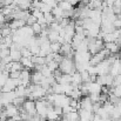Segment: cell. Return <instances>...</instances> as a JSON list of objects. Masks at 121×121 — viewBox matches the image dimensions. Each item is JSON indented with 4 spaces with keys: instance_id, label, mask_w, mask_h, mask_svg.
I'll use <instances>...</instances> for the list:
<instances>
[{
    "instance_id": "cell-20",
    "label": "cell",
    "mask_w": 121,
    "mask_h": 121,
    "mask_svg": "<svg viewBox=\"0 0 121 121\" xmlns=\"http://www.w3.org/2000/svg\"><path fill=\"white\" fill-rule=\"evenodd\" d=\"M46 66H47V67H48V68H49L52 72H54L55 69H58V68H59V64H58V62H55L54 60L48 61V62L46 64Z\"/></svg>"
},
{
    "instance_id": "cell-9",
    "label": "cell",
    "mask_w": 121,
    "mask_h": 121,
    "mask_svg": "<svg viewBox=\"0 0 121 121\" xmlns=\"http://www.w3.org/2000/svg\"><path fill=\"white\" fill-rule=\"evenodd\" d=\"M87 7L89 9H98L102 12V0H91Z\"/></svg>"
},
{
    "instance_id": "cell-10",
    "label": "cell",
    "mask_w": 121,
    "mask_h": 121,
    "mask_svg": "<svg viewBox=\"0 0 121 121\" xmlns=\"http://www.w3.org/2000/svg\"><path fill=\"white\" fill-rule=\"evenodd\" d=\"M60 118H61V117L58 115V114L54 112L53 108H49V109L47 111V114H46V119H47V121H59Z\"/></svg>"
},
{
    "instance_id": "cell-12",
    "label": "cell",
    "mask_w": 121,
    "mask_h": 121,
    "mask_svg": "<svg viewBox=\"0 0 121 121\" xmlns=\"http://www.w3.org/2000/svg\"><path fill=\"white\" fill-rule=\"evenodd\" d=\"M64 118L67 121H80L78 111H74V112H71V113H68V114H65Z\"/></svg>"
},
{
    "instance_id": "cell-21",
    "label": "cell",
    "mask_w": 121,
    "mask_h": 121,
    "mask_svg": "<svg viewBox=\"0 0 121 121\" xmlns=\"http://www.w3.org/2000/svg\"><path fill=\"white\" fill-rule=\"evenodd\" d=\"M39 9H40L43 14H45V13H48V12H52V7H51L49 5H47V4H43V2H41Z\"/></svg>"
},
{
    "instance_id": "cell-11",
    "label": "cell",
    "mask_w": 121,
    "mask_h": 121,
    "mask_svg": "<svg viewBox=\"0 0 121 121\" xmlns=\"http://www.w3.org/2000/svg\"><path fill=\"white\" fill-rule=\"evenodd\" d=\"M9 58L12 61H20L22 55H21V52L18 49H9Z\"/></svg>"
},
{
    "instance_id": "cell-25",
    "label": "cell",
    "mask_w": 121,
    "mask_h": 121,
    "mask_svg": "<svg viewBox=\"0 0 121 121\" xmlns=\"http://www.w3.org/2000/svg\"><path fill=\"white\" fill-rule=\"evenodd\" d=\"M101 121H112V119H109V118H106V119H101Z\"/></svg>"
},
{
    "instance_id": "cell-26",
    "label": "cell",
    "mask_w": 121,
    "mask_h": 121,
    "mask_svg": "<svg viewBox=\"0 0 121 121\" xmlns=\"http://www.w3.org/2000/svg\"><path fill=\"white\" fill-rule=\"evenodd\" d=\"M27 121H33V120H27Z\"/></svg>"
},
{
    "instance_id": "cell-19",
    "label": "cell",
    "mask_w": 121,
    "mask_h": 121,
    "mask_svg": "<svg viewBox=\"0 0 121 121\" xmlns=\"http://www.w3.org/2000/svg\"><path fill=\"white\" fill-rule=\"evenodd\" d=\"M51 52L52 53H59L60 52V48H61V43H59L58 41L56 42H51Z\"/></svg>"
},
{
    "instance_id": "cell-27",
    "label": "cell",
    "mask_w": 121,
    "mask_h": 121,
    "mask_svg": "<svg viewBox=\"0 0 121 121\" xmlns=\"http://www.w3.org/2000/svg\"><path fill=\"white\" fill-rule=\"evenodd\" d=\"M79 1H80V0H79Z\"/></svg>"
},
{
    "instance_id": "cell-1",
    "label": "cell",
    "mask_w": 121,
    "mask_h": 121,
    "mask_svg": "<svg viewBox=\"0 0 121 121\" xmlns=\"http://www.w3.org/2000/svg\"><path fill=\"white\" fill-rule=\"evenodd\" d=\"M62 74H69V75H73L77 69H75V65H74V60L72 59H67L64 56L62 61L59 64V68H58Z\"/></svg>"
},
{
    "instance_id": "cell-15",
    "label": "cell",
    "mask_w": 121,
    "mask_h": 121,
    "mask_svg": "<svg viewBox=\"0 0 121 121\" xmlns=\"http://www.w3.org/2000/svg\"><path fill=\"white\" fill-rule=\"evenodd\" d=\"M58 6H59L62 11H73V6H72L69 2H67L66 0L60 1V2L58 4Z\"/></svg>"
},
{
    "instance_id": "cell-23",
    "label": "cell",
    "mask_w": 121,
    "mask_h": 121,
    "mask_svg": "<svg viewBox=\"0 0 121 121\" xmlns=\"http://www.w3.org/2000/svg\"><path fill=\"white\" fill-rule=\"evenodd\" d=\"M34 22H37V19H35V18H34V17L31 14V15L27 18V20H26V25H27V26H32Z\"/></svg>"
},
{
    "instance_id": "cell-22",
    "label": "cell",
    "mask_w": 121,
    "mask_h": 121,
    "mask_svg": "<svg viewBox=\"0 0 121 121\" xmlns=\"http://www.w3.org/2000/svg\"><path fill=\"white\" fill-rule=\"evenodd\" d=\"M31 14H32V15H33L35 19H39V18H41V17L43 15V13L41 12L40 9H32Z\"/></svg>"
},
{
    "instance_id": "cell-17",
    "label": "cell",
    "mask_w": 121,
    "mask_h": 121,
    "mask_svg": "<svg viewBox=\"0 0 121 121\" xmlns=\"http://www.w3.org/2000/svg\"><path fill=\"white\" fill-rule=\"evenodd\" d=\"M43 18H45V20H46L47 26H49L51 24H53V22H54V15L52 14V12L45 13V14H43Z\"/></svg>"
},
{
    "instance_id": "cell-3",
    "label": "cell",
    "mask_w": 121,
    "mask_h": 121,
    "mask_svg": "<svg viewBox=\"0 0 121 121\" xmlns=\"http://www.w3.org/2000/svg\"><path fill=\"white\" fill-rule=\"evenodd\" d=\"M4 113L6 114V117H7L8 119H11V118H13V117H15V115L19 114V108H18L17 106H14L13 104H8V105L5 106Z\"/></svg>"
},
{
    "instance_id": "cell-5",
    "label": "cell",
    "mask_w": 121,
    "mask_h": 121,
    "mask_svg": "<svg viewBox=\"0 0 121 121\" xmlns=\"http://www.w3.org/2000/svg\"><path fill=\"white\" fill-rule=\"evenodd\" d=\"M43 75L41 74L39 71H34L32 74H31V82L32 85H40L41 82L43 81Z\"/></svg>"
},
{
    "instance_id": "cell-6",
    "label": "cell",
    "mask_w": 121,
    "mask_h": 121,
    "mask_svg": "<svg viewBox=\"0 0 121 121\" xmlns=\"http://www.w3.org/2000/svg\"><path fill=\"white\" fill-rule=\"evenodd\" d=\"M24 26H26V21H24V20H14L13 19L12 21L8 22V27L12 31H17V30L24 27Z\"/></svg>"
},
{
    "instance_id": "cell-14",
    "label": "cell",
    "mask_w": 121,
    "mask_h": 121,
    "mask_svg": "<svg viewBox=\"0 0 121 121\" xmlns=\"http://www.w3.org/2000/svg\"><path fill=\"white\" fill-rule=\"evenodd\" d=\"M47 39H48L49 42H56L58 39H59V32L49 30L48 31V34H47Z\"/></svg>"
},
{
    "instance_id": "cell-16",
    "label": "cell",
    "mask_w": 121,
    "mask_h": 121,
    "mask_svg": "<svg viewBox=\"0 0 121 121\" xmlns=\"http://www.w3.org/2000/svg\"><path fill=\"white\" fill-rule=\"evenodd\" d=\"M62 12H64V11H62L58 5L52 8V14L54 15V19H60V18H62Z\"/></svg>"
},
{
    "instance_id": "cell-24",
    "label": "cell",
    "mask_w": 121,
    "mask_h": 121,
    "mask_svg": "<svg viewBox=\"0 0 121 121\" xmlns=\"http://www.w3.org/2000/svg\"><path fill=\"white\" fill-rule=\"evenodd\" d=\"M104 2H106L108 6H113V4L115 2V0H102Z\"/></svg>"
},
{
    "instance_id": "cell-8",
    "label": "cell",
    "mask_w": 121,
    "mask_h": 121,
    "mask_svg": "<svg viewBox=\"0 0 121 121\" xmlns=\"http://www.w3.org/2000/svg\"><path fill=\"white\" fill-rule=\"evenodd\" d=\"M104 47L111 53V54H117L119 51H120V47L118 46L117 42H106L104 45Z\"/></svg>"
},
{
    "instance_id": "cell-7",
    "label": "cell",
    "mask_w": 121,
    "mask_h": 121,
    "mask_svg": "<svg viewBox=\"0 0 121 121\" xmlns=\"http://www.w3.org/2000/svg\"><path fill=\"white\" fill-rule=\"evenodd\" d=\"M101 87L102 86L96 82H88V94H100Z\"/></svg>"
},
{
    "instance_id": "cell-4",
    "label": "cell",
    "mask_w": 121,
    "mask_h": 121,
    "mask_svg": "<svg viewBox=\"0 0 121 121\" xmlns=\"http://www.w3.org/2000/svg\"><path fill=\"white\" fill-rule=\"evenodd\" d=\"M78 113H79L80 121H92L93 118H94V113H93V112H89V111L80 109Z\"/></svg>"
},
{
    "instance_id": "cell-18",
    "label": "cell",
    "mask_w": 121,
    "mask_h": 121,
    "mask_svg": "<svg viewBox=\"0 0 121 121\" xmlns=\"http://www.w3.org/2000/svg\"><path fill=\"white\" fill-rule=\"evenodd\" d=\"M31 27H32V31H33L34 35H39L41 33V31H42V26L40 24H38V22H34Z\"/></svg>"
},
{
    "instance_id": "cell-13",
    "label": "cell",
    "mask_w": 121,
    "mask_h": 121,
    "mask_svg": "<svg viewBox=\"0 0 121 121\" xmlns=\"http://www.w3.org/2000/svg\"><path fill=\"white\" fill-rule=\"evenodd\" d=\"M20 62H21V65L24 66L25 69H28V68H33L34 67V64L32 62V59L31 58H21Z\"/></svg>"
},
{
    "instance_id": "cell-2",
    "label": "cell",
    "mask_w": 121,
    "mask_h": 121,
    "mask_svg": "<svg viewBox=\"0 0 121 121\" xmlns=\"http://www.w3.org/2000/svg\"><path fill=\"white\" fill-rule=\"evenodd\" d=\"M21 107H22V111H24L25 113H27L31 118H32L34 114H37V111H35V101H33V100H25V102H24V105H22Z\"/></svg>"
}]
</instances>
